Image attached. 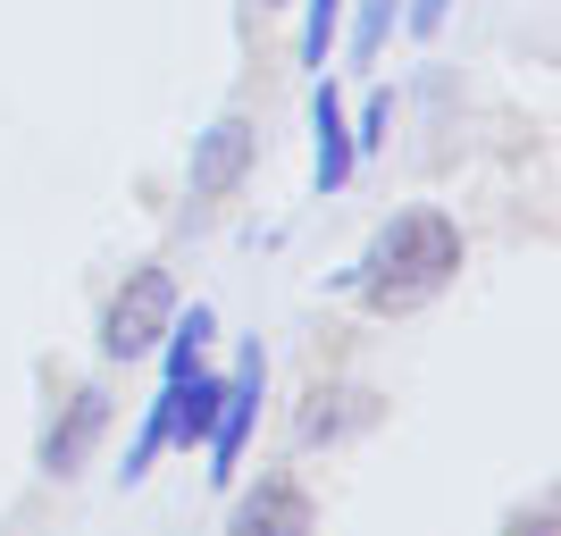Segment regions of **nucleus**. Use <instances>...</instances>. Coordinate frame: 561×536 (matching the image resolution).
<instances>
[{
	"label": "nucleus",
	"instance_id": "f257e3e1",
	"mask_svg": "<svg viewBox=\"0 0 561 536\" xmlns=\"http://www.w3.org/2000/svg\"><path fill=\"white\" fill-rule=\"evenodd\" d=\"M461 252H469L461 218L420 202V210L386 218V227L360 243L352 269H335V294H352V303L377 310V319H411V310H427L453 277H461Z\"/></svg>",
	"mask_w": 561,
	"mask_h": 536
},
{
	"label": "nucleus",
	"instance_id": "f03ea898",
	"mask_svg": "<svg viewBox=\"0 0 561 536\" xmlns=\"http://www.w3.org/2000/svg\"><path fill=\"white\" fill-rule=\"evenodd\" d=\"M168 319H176V277L168 269H135L110 294V310H101V361H151Z\"/></svg>",
	"mask_w": 561,
	"mask_h": 536
},
{
	"label": "nucleus",
	"instance_id": "7ed1b4c3",
	"mask_svg": "<svg viewBox=\"0 0 561 536\" xmlns=\"http://www.w3.org/2000/svg\"><path fill=\"white\" fill-rule=\"evenodd\" d=\"M252 160H260V126H252V117H243V110L210 117V126L193 135V160H185V202H193V210H210V202L243 193Z\"/></svg>",
	"mask_w": 561,
	"mask_h": 536
},
{
	"label": "nucleus",
	"instance_id": "20e7f679",
	"mask_svg": "<svg viewBox=\"0 0 561 536\" xmlns=\"http://www.w3.org/2000/svg\"><path fill=\"white\" fill-rule=\"evenodd\" d=\"M260 386H268V352H260V335H243V352H234L227 369V402H218V427H210V487H234V469H243V444H252L260 427Z\"/></svg>",
	"mask_w": 561,
	"mask_h": 536
},
{
	"label": "nucleus",
	"instance_id": "39448f33",
	"mask_svg": "<svg viewBox=\"0 0 561 536\" xmlns=\"http://www.w3.org/2000/svg\"><path fill=\"white\" fill-rule=\"evenodd\" d=\"M101 436H110V386H76V395L59 402V420L43 427V444H34V469H43V478H76V469L93 461Z\"/></svg>",
	"mask_w": 561,
	"mask_h": 536
},
{
	"label": "nucleus",
	"instance_id": "423d86ee",
	"mask_svg": "<svg viewBox=\"0 0 561 536\" xmlns=\"http://www.w3.org/2000/svg\"><path fill=\"white\" fill-rule=\"evenodd\" d=\"M227 536H319V512H310L302 478H252V487H234V512H227Z\"/></svg>",
	"mask_w": 561,
	"mask_h": 536
},
{
	"label": "nucleus",
	"instance_id": "0eeeda50",
	"mask_svg": "<svg viewBox=\"0 0 561 536\" xmlns=\"http://www.w3.org/2000/svg\"><path fill=\"white\" fill-rule=\"evenodd\" d=\"M360 151H352V117H344V93H335V76H319V93H310V185L319 193H344Z\"/></svg>",
	"mask_w": 561,
	"mask_h": 536
},
{
	"label": "nucleus",
	"instance_id": "6e6552de",
	"mask_svg": "<svg viewBox=\"0 0 561 536\" xmlns=\"http://www.w3.org/2000/svg\"><path fill=\"white\" fill-rule=\"evenodd\" d=\"M218 402H227V377L218 369H185V377H168V444H210L218 427Z\"/></svg>",
	"mask_w": 561,
	"mask_h": 536
},
{
	"label": "nucleus",
	"instance_id": "1a4fd4ad",
	"mask_svg": "<svg viewBox=\"0 0 561 536\" xmlns=\"http://www.w3.org/2000/svg\"><path fill=\"white\" fill-rule=\"evenodd\" d=\"M377 420V395L369 386H310L302 395V444H344Z\"/></svg>",
	"mask_w": 561,
	"mask_h": 536
},
{
	"label": "nucleus",
	"instance_id": "9d476101",
	"mask_svg": "<svg viewBox=\"0 0 561 536\" xmlns=\"http://www.w3.org/2000/svg\"><path fill=\"white\" fill-rule=\"evenodd\" d=\"M210 335H218V310L210 303H176V319H168V335H160V386L168 377H185V369H202V352H210Z\"/></svg>",
	"mask_w": 561,
	"mask_h": 536
},
{
	"label": "nucleus",
	"instance_id": "9b49d317",
	"mask_svg": "<svg viewBox=\"0 0 561 536\" xmlns=\"http://www.w3.org/2000/svg\"><path fill=\"white\" fill-rule=\"evenodd\" d=\"M394 25H402V0H344V50H352V68H377L386 43H394Z\"/></svg>",
	"mask_w": 561,
	"mask_h": 536
},
{
	"label": "nucleus",
	"instance_id": "f8f14e48",
	"mask_svg": "<svg viewBox=\"0 0 561 536\" xmlns=\"http://www.w3.org/2000/svg\"><path fill=\"white\" fill-rule=\"evenodd\" d=\"M160 453H168V386L142 402V427H135V444H126V469H117V478H126V487H142Z\"/></svg>",
	"mask_w": 561,
	"mask_h": 536
},
{
	"label": "nucleus",
	"instance_id": "ddd939ff",
	"mask_svg": "<svg viewBox=\"0 0 561 536\" xmlns=\"http://www.w3.org/2000/svg\"><path fill=\"white\" fill-rule=\"evenodd\" d=\"M386 135H394V93H369V110L352 117V151L369 160V151H386Z\"/></svg>",
	"mask_w": 561,
	"mask_h": 536
},
{
	"label": "nucleus",
	"instance_id": "4468645a",
	"mask_svg": "<svg viewBox=\"0 0 561 536\" xmlns=\"http://www.w3.org/2000/svg\"><path fill=\"white\" fill-rule=\"evenodd\" d=\"M445 18H453V0H402V25H411L420 43H436V34H445Z\"/></svg>",
	"mask_w": 561,
	"mask_h": 536
},
{
	"label": "nucleus",
	"instance_id": "2eb2a0df",
	"mask_svg": "<svg viewBox=\"0 0 561 536\" xmlns=\"http://www.w3.org/2000/svg\"><path fill=\"white\" fill-rule=\"evenodd\" d=\"M561 520H553V503H537V512H512L503 520V536H553Z\"/></svg>",
	"mask_w": 561,
	"mask_h": 536
},
{
	"label": "nucleus",
	"instance_id": "dca6fc26",
	"mask_svg": "<svg viewBox=\"0 0 561 536\" xmlns=\"http://www.w3.org/2000/svg\"><path fill=\"white\" fill-rule=\"evenodd\" d=\"M260 9H294V0H260Z\"/></svg>",
	"mask_w": 561,
	"mask_h": 536
}]
</instances>
